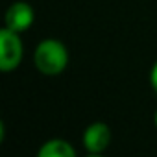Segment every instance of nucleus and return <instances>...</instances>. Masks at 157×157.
Masks as SVG:
<instances>
[{"instance_id": "nucleus-2", "label": "nucleus", "mask_w": 157, "mask_h": 157, "mask_svg": "<svg viewBox=\"0 0 157 157\" xmlns=\"http://www.w3.org/2000/svg\"><path fill=\"white\" fill-rule=\"evenodd\" d=\"M22 59V43L17 37V32L4 28L0 32V68L10 72L19 67Z\"/></svg>"}, {"instance_id": "nucleus-7", "label": "nucleus", "mask_w": 157, "mask_h": 157, "mask_svg": "<svg viewBox=\"0 0 157 157\" xmlns=\"http://www.w3.org/2000/svg\"><path fill=\"white\" fill-rule=\"evenodd\" d=\"M155 126H157V115H155Z\"/></svg>"}, {"instance_id": "nucleus-6", "label": "nucleus", "mask_w": 157, "mask_h": 157, "mask_svg": "<svg viewBox=\"0 0 157 157\" xmlns=\"http://www.w3.org/2000/svg\"><path fill=\"white\" fill-rule=\"evenodd\" d=\"M150 82H151V87L157 91V63L153 65V68H151V74H150Z\"/></svg>"}, {"instance_id": "nucleus-5", "label": "nucleus", "mask_w": 157, "mask_h": 157, "mask_svg": "<svg viewBox=\"0 0 157 157\" xmlns=\"http://www.w3.org/2000/svg\"><path fill=\"white\" fill-rule=\"evenodd\" d=\"M76 151L74 148L65 142V140H48L46 144H43V148L39 150V157H74Z\"/></svg>"}, {"instance_id": "nucleus-1", "label": "nucleus", "mask_w": 157, "mask_h": 157, "mask_svg": "<svg viewBox=\"0 0 157 157\" xmlns=\"http://www.w3.org/2000/svg\"><path fill=\"white\" fill-rule=\"evenodd\" d=\"M67 61H68L67 48L56 39L43 41L35 50V67L43 74L54 76V74L63 72L67 67Z\"/></svg>"}, {"instance_id": "nucleus-4", "label": "nucleus", "mask_w": 157, "mask_h": 157, "mask_svg": "<svg viewBox=\"0 0 157 157\" xmlns=\"http://www.w3.org/2000/svg\"><path fill=\"white\" fill-rule=\"evenodd\" d=\"M111 142V131L105 124L102 122H96V124H91L85 133H83V146L87 148V151L91 153H100L104 151Z\"/></svg>"}, {"instance_id": "nucleus-3", "label": "nucleus", "mask_w": 157, "mask_h": 157, "mask_svg": "<svg viewBox=\"0 0 157 157\" xmlns=\"http://www.w3.org/2000/svg\"><path fill=\"white\" fill-rule=\"evenodd\" d=\"M33 22V10L30 4L26 2H15L13 6H10L8 13H6V28L13 30V32H24L32 26Z\"/></svg>"}]
</instances>
